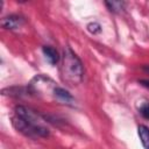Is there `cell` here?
<instances>
[{
    "label": "cell",
    "mask_w": 149,
    "mask_h": 149,
    "mask_svg": "<svg viewBox=\"0 0 149 149\" xmlns=\"http://www.w3.org/2000/svg\"><path fill=\"white\" fill-rule=\"evenodd\" d=\"M54 98L58 101H61L62 104H65V105H70V106H73L74 105V99L73 97L63 87H59V86H56L55 90H54Z\"/></svg>",
    "instance_id": "obj_4"
},
{
    "label": "cell",
    "mask_w": 149,
    "mask_h": 149,
    "mask_svg": "<svg viewBox=\"0 0 149 149\" xmlns=\"http://www.w3.org/2000/svg\"><path fill=\"white\" fill-rule=\"evenodd\" d=\"M140 84L143 85L144 87H148V88H149V80H147V79H142V80H140Z\"/></svg>",
    "instance_id": "obj_11"
},
{
    "label": "cell",
    "mask_w": 149,
    "mask_h": 149,
    "mask_svg": "<svg viewBox=\"0 0 149 149\" xmlns=\"http://www.w3.org/2000/svg\"><path fill=\"white\" fill-rule=\"evenodd\" d=\"M43 54L45 56V58L49 61L50 64H56L59 61V55L57 52V50L50 45H44L43 47Z\"/></svg>",
    "instance_id": "obj_6"
},
{
    "label": "cell",
    "mask_w": 149,
    "mask_h": 149,
    "mask_svg": "<svg viewBox=\"0 0 149 149\" xmlns=\"http://www.w3.org/2000/svg\"><path fill=\"white\" fill-rule=\"evenodd\" d=\"M14 112L16 115L23 118L38 134V137H47L49 136V129L43 126L42 120L38 118V115L36 113H34L33 111H30L29 108L24 107V106H16L14 108Z\"/></svg>",
    "instance_id": "obj_2"
},
{
    "label": "cell",
    "mask_w": 149,
    "mask_h": 149,
    "mask_svg": "<svg viewBox=\"0 0 149 149\" xmlns=\"http://www.w3.org/2000/svg\"><path fill=\"white\" fill-rule=\"evenodd\" d=\"M87 30L92 34H98V33L101 31V26L97 22H91V23L87 24Z\"/></svg>",
    "instance_id": "obj_9"
},
{
    "label": "cell",
    "mask_w": 149,
    "mask_h": 149,
    "mask_svg": "<svg viewBox=\"0 0 149 149\" xmlns=\"http://www.w3.org/2000/svg\"><path fill=\"white\" fill-rule=\"evenodd\" d=\"M62 80L69 86H76L81 83L84 77V69L78 56L70 49L65 48L63 52V61L61 65Z\"/></svg>",
    "instance_id": "obj_1"
},
{
    "label": "cell",
    "mask_w": 149,
    "mask_h": 149,
    "mask_svg": "<svg viewBox=\"0 0 149 149\" xmlns=\"http://www.w3.org/2000/svg\"><path fill=\"white\" fill-rule=\"evenodd\" d=\"M12 123H13L14 128L16 130H19L20 133H22V134H24V135H27L29 137H38L36 130L23 118H21V116H19V115L15 114L12 118Z\"/></svg>",
    "instance_id": "obj_3"
},
{
    "label": "cell",
    "mask_w": 149,
    "mask_h": 149,
    "mask_svg": "<svg viewBox=\"0 0 149 149\" xmlns=\"http://www.w3.org/2000/svg\"><path fill=\"white\" fill-rule=\"evenodd\" d=\"M106 6L112 12H121L123 9L125 2H122V1H107L106 2Z\"/></svg>",
    "instance_id": "obj_8"
},
{
    "label": "cell",
    "mask_w": 149,
    "mask_h": 149,
    "mask_svg": "<svg viewBox=\"0 0 149 149\" xmlns=\"http://www.w3.org/2000/svg\"><path fill=\"white\" fill-rule=\"evenodd\" d=\"M140 113L141 115L144 118V119H148L149 120V104L148 102H144L141 105L140 107Z\"/></svg>",
    "instance_id": "obj_10"
},
{
    "label": "cell",
    "mask_w": 149,
    "mask_h": 149,
    "mask_svg": "<svg viewBox=\"0 0 149 149\" xmlns=\"http://www.w3.org/2000/svg\"><path fill=\"white\" fill-rule=\"evenodd\" d=\"M137 132H139V136L142 142V146L144 147V149H149V128L147 126L141 125L139 126Z\"/></svg>",
    "instance_id": "obj_7"
},
{
    "label": "cell",
    "mask_w": 149,
    "mask_h": 149,
    "mask_svg": "<svg viewBox=\"0 0 149 149\" xmlns=\"http://www.w3.org/2000/svg\"><path fill=\"white\" fill-rule=\"evenodd\" d=\"M23 22H24V20L21 16H19V15H9V16H6V17L2 19L1 26L5 29L15 30V29H19L23 24Z\"/></svg>",
    "instance_id": "obj_5"
}]
</instances>
